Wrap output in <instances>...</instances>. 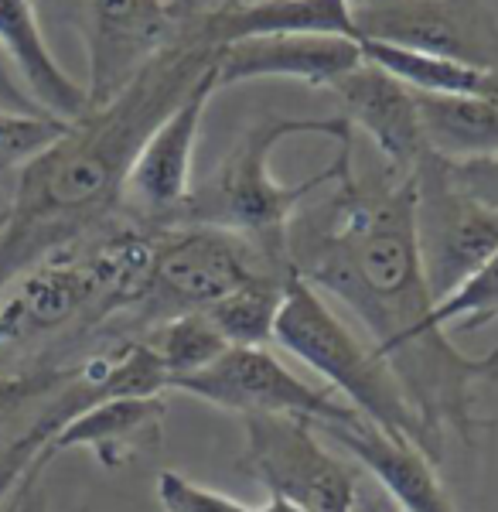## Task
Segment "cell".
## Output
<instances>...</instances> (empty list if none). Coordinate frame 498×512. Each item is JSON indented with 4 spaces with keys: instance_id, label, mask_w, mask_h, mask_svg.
I'll list each match as a JSON object with an SVG mask.
<instances>
[{
    "instance_id": "1",
    "label": "cell",
    "mask_w": 498,
    "mask_h": 512,
    "mask_svg": "<svg viewBox=\"0 0 498 512\" xmlns=\"http://www.w3.org/2000/svg\"><path fill=\"white\" fill-rule=\"evenodd\" d=\"M352 158L318 202L290 219V270L359 318L437 441L451 431L475 444L478 390L498 383V345L468 355L447 338L420 263L413 178L386 168L359 175Z\"/></svg>"
},
{
    "instance_id": "2",
    "label": "cell",
    "mask_w": 498,
    "mask_h": 512,
    "mask_svg": "<svg viewBox=\"0 0 498 512\" xmlns=\"http://www.w3.org/2000/svg\"><path fill=\"white\" fill-rule=\"evenodd\" d=\"M212 55L215 48L174 38L120 96L69 123L21 164L0 219V291L123 216V185L140 147L212 69Z\"/></svg>"
},
{
    "instance_id": "3",
    "label": "cell",
    "mask_w": 498,
    "mask_h": 512,
    "mask_svg": "<svg viewBox=\"0 0 498 512\" xmlns=\"http://www.w3.org/2000/svg\"><path fill=\"white\" fill-rule=\"evenodd\" d=\"M342 117H263L192 185L174 226H215L256 243L290 270L287 226L314 192L342 175L355 147ZM294 274V270H290Z\"/></svg>"
},
{
    "instance_id": "4",
    "label": "cell",
    "mask_w": 498,
    "mask_h": 512,
    "mask_svg": "<svg viewBox=\"0 0 498 512\" xmlns=\"http://www.w3.org/2000/svg\"><path fill=\"white\" fill-rule=\"evenodd\" d=\"M154 226L120 216L96 236L58 250L0 291V366L24 352L96 335L144 291Z\"/></svg>"
},
{
    "instance_id": "5",
    "label": "cell",
    "mask_w": 498,
    "mask_h": 512,
    "mask_svg": "<svg viewBox=\"0 0 498 512\" xmlns=\"http://www.w3.org/2000/svg\"><path fill=\"white\" fill-rule=\"evenodd\" d=\"M273 342L301 359L311 373H318L328 386L345 396V407H352L365 424L379 427L389 437L410 441L427 454L434 465L444 461V441L427 431V424L406 400L403 386L396 383L393 369L376 352L372 342H362L328 297L314 291L307 280L290 274L284 304H280Z\"/></svg>"
},
{
    "instance_id": "6",
    "label": "cell",
    "mask_w": 498,
    "mask_h": 512,
    "mask_svg": "<svg viewBox=\"0 0 498 512\" xmlns=\"http://www.w3.org/2000/svg\"><path fill=\"white\" fill-rule=\"evenodd\" d=\"M290 277L249 239L215 226H154L144 291L120 321L151 332L178 315H198L256 277Z\"/></svg>"
},
{
    "instance_id": "7",
    "label": "cell",
    "mask_w": 498,
    "mask_h": 512,
    "mask_svg": "<svg viewBox=\"0 0 498 512\" xmlns=\"http://www.w3.org/2000/svg\"><path fill=\"white\" fill-rule=\"evenodd\" d=\"M243 431L239 472L260 482L273 499L307 512H355L359 485L352 468L328 451L311 420L290 414L243 417Z\"/></svg>"
},
{
    "instance_id": "8",
    "label": "cell",
    "mask_w": 498,
    "mask_h": 512,
    "mask_svg": "<svg viewBox=\"0 0 498 512\" xmlns=\"http://www.w3.org/2000/svg\"><path fill=\"white\" fill-rule=\"evenodd\" d=\"M413 195L423 277L441 304L498 256V209L464 195L434 151L413 171Z\"/></svg>"
},
{
    "instance_id": "9",
    "label": "cell",
    "mask_w": 498,
    "mask_h": 512,
    "mask_svg": "<svg viewBox=\"0 0 498 512\" xmlns=\"http://www.w3.org/2000/svg\"><path fill=\"white\" fill-rule=\"evenodd\" d=\"M55 7L86 45L89 110L120 96L178 38L168 0H55Z\"/></svg>"
},
{
    "instance_id": "10",
    "label": "cell",
    "mask_w": 498,
    "mask_h": 512,
    "mask_svg": "<svg viewBox=\"0 0 498 512\" xmlns=\"http://www.w3.org/2000/svg\"><path fill=\"white\" fill-rule=\"evenodd\" d=\"M355 41L498 72V18L485 0H355Z\"/></svg>"
},
{
    "instance_id": "11",
    "label": "cell",
    "mask_w": 498,
    "mask_h": 512,
    "mask_svg": "<svg viewBox=\"0 0 498 512\" xmlns=\"http://www.w3.org/2000/svg\"><path fill=\"white\" fill-rule=\"evenodd\" d=\"M168 390L195 396V400L239 417L290 414L314 420V424H355V420H362L331 393L290 373L270 349L229 345L212 366L198 369L192 376L171 379Z\"/></svg>"
},
{
    "instance_id": "12",
    "label": "cell",
    "mask_w": 498,
    "mask_h": 512,
    "mask_svg": "<svg viewBox=\"0 0 498 512\" xmlns=\"http://www.w3.org/2000/svg\"><path fill=\"white\" fill-rule=\"evenodd\" d=\"M219 93L215 65L185 93L178 106L157 123V130L140 147L134 168L123 185V216L144 226H174L192 195L195 147L209 99Z\"/></svg>"
},
{
    "instance_id": "13",
    "label": "cell",
    "mask_w": 498,
    "mask_h": 512,
    "mask_svg": "<svg viewBox=\"0 0 498 512\" xmlns=\"http://www.w3.org/2000/svg\"><path fill=\"white\" fill-rule=\"evenodd\" d=\"M328 93L342 106L338 117L372 140L386 171H393L396 178H413L420 161L430 154L413 89L362 59L359 69L338 79Z\"/></svg>"
},
{
    "instance_id": "14",
    "label": "cell",
    "mask_w": 498,
    "mask_h": 512,
    "mask_svg": "<svg viewBox=\"0 0 498 512\" xmlns=\"http://www.w3.org/2000/svg\"><path fill=\"white\" fill-rule=\"evenodd\" d=\"M219 89L256 79H290L311 89H331L362 65V48L342 35H267L215 48Z\"/></svg>"
},
{
    "instance_id": "15",
    "label": "cell",
    "mask_w": 498,
    "mask_h": 512,
    "mask_svg": "<svg viewBox=\"0 0 498 512\" xmlns=\"http://www.w3.org/2000/svg\"><path fill=\"white\" fill-rule=\"evenodd\" d=\"M314 424V420H311ZM318 434H328L348 458L383 485V492L400 506V512H458L451 492L437 475V465L417 444L389 437L379 427L355 424H314Z\"/></svg>"
},
{
    "instance_id": "16",
    "label": "cell",
    "mask_w": 498,
    "mask_h": 512,
    "mask_svg": "<svg viewBox=\"0 0 498 512\" xmlns=\"http://www.w3.org/2000/svg\"><path fill=\"white\" fill-rule=\"evenodd\" d=\"M0 55L45 117L76 123L89 113L86 86H79L48 48L35 0H0Z\"/></svg>"
},
{
    "instance_id": "17",
    "label": "cell",
    "mask_w": 498,
    "mask_h": 512,
    "mask_svg": "<svg viewBox=\"0 0 498 512\" xmlns=\"http://www.w3.org/2000/svg\"><path fill=\"white\" fill-rule=\"evenodd\" d=\"M164 417H168L164 396H113L72 417L52 437L48 454L89 451L103 468H120L134 454L161 441Z\"/></svg>"
},
{
    "instance_id": "18",
    "label": "cell",
    "mask_w": 498,
    "mask_h": 512,
    "mask_svg": "<svg viewBox=\"0 0 498 512\" xmlns=\"http://www.w3.org/2000/svg\"><path fill=\"white\" fill-rule=\"evenodd\" d=\"M417 113L427 147L437 158L468 161L498 154V99L417 93Z\"/></svg>"
},
{
    "instance_id": "19",
    "label": "cell",
    "mask_w": 498,
    "mask_h": 512,
    "mask_svg": "<svg viewBox=\"0 0 498 512\" xmlns=\"http://www.w3.org/2000/svg\"><path fill=\"white\" fill-rule=\"evenodd\" d=\"M290 277H256L246 287L232 291L229 297H222L219 304H212L209 321L222 332L229 345H243V349H270L273 342V328H277L280 304H284Z\"/></svg>"
},
{
    "instance_id": "20",
    "label": "cell",
    "mask_w": 498,
    "mask_h": 512,
    "mask_svg": "<svg viewBox=\"0 0 498 512\" xmlns=\"http://www.w3.org/2000/svg\"><path fill=\"white\" fill-rule=\"evenodd\" d=\"M76 366H31L18 373H0V451L24 437L45 417L52 400L69 386Z\"/></svg>"
},
{
    "instance_id": "21",
    "label": "cell",
    "mask_w": 498,
    "mask_h": 512,
    "mask_svg": "<svg viewBox=\"0 0 498 512\" xmlns=\"http://www.w3.org/2000/svg\"><path fill=\"white\" fill-rule=\"evenodd\" d=\"M161 359L168 383L178 376H192L198 369L212 366L222 352L229 349V342L222 338L219 328L212 325L209 315H178L164 325L151 328L147 335H140Z\"/></svg>"
},
{
    "instance_id": "22",
    "label": "cell",
    "mask_w": 498,
    "mask_h": 512,
    "mask_svg": "<svg viewBox=\"0 0 498 512\" xmlns=\"http://www.w3.org/2000/svg\"><path fill=\"white\" fill-rule=\"evenodd\" d=\"M444 332H475L498 318V256L481 274H475L461 291L444 297L434 311Z\"/></svg>"
},
{
    "instance_id": "23",
    "label": "cell",
    "mask_w": 498,
    "mask_h": 512,
    "mask_svg": "<svg viewBox=\"0 0 498 512\" xmlns=\"http://www.w3.org/2000/svg\"><path fill=\"white\" fill-rule=\"evenodd\" d=\"M69 123L35 113H7L0 110V171H18L38 151H45Z\"/></svg>"
},
{
    "instance_id": "24",
    "label": "cell",
    "mask_w": 498,
    "mask_h": 512,
    "mask_svg": "<svg viewBox=\"0 0 498 512\" xmlns=\"http://www.w3.org/2000/svg\"><path fill=\"white\" fill-rule=\"evenodd\" d=\"M154 489L164 512H256V506H246V502L232 499L226 492H215L209 485H198L181 472H171V468L157 475Z\"/></svg>"
},
{
    "instance_id": "25",
    "label": "cell",
    "mask_w": 498,
    "mask_h": 512,
    "mask_svg": "<svg viewBox=\"0 0 498 512\" xmlns=\"http://www.w3.org/2000/svg\"><path fill=\"white\" fill-rule=\"evenodd\" d=\"M447 178L461 188L464 195H471L475 202L498 209V154L492 158H468V161H447Z\"/></svg>"
},
{
    "instance_id": "26",
    "label": "cell",
    "mask_w": 498,
    "mask_h": 512,
    "mask_svg": "<svg viewBox=\"0 0 498 512\" xmlns=\"http://www.w3.org/2000/svg\"><path fill=\"white\" fill-rule=\"evenodd\" d=\"M0 110L7 113H35V117H45V113L35 106V99L24 93V86L14 76V69L7 65V59L0 55Z\"/></svg>"
},
{
    "instance_id": "27",
    "label": "cell",
    "mask_w": 498,
    "mask_h": 512,
    "mask_svg": "<svg viewBox=\"0 0 498 512\" xmlns=\"http://www.w3.org/2000/svg\"><path fill=\"white\" fill-rule=\"evenodd\" d=\"M38 475L41 472L24 475V482L11 492V499H7L4 512H48V502H45V492H41V485H38Z\"/></svg>"
},
{
    "instance_id": "28",
    "label": "cell",
    "mask_w": 498,
    "mask_h": 512,
    "mask_svg": "<svg viewBox=\"0 0 498 512\" xmlns=\"http://www.w3.org/2000/svg\"><path fill=\"white\" fill-rule=\"evenodd\" d=\"M232 4H236V0H168V7H171L174 21H178V28H181V24H192V21L209 18V14L222 11V7H232Z\"/></svg>"
},
{
    "instance_id": "29",
    "label": "cell",
    "mask_w": 498,
    "mask_h": 512,
    "mask_svg": "<svg viewBox=\"0 0 498 512\" xmlns=\"http://www.w3.org/2000/svg\"><path fill=\"white\" fill-rule=\"evenodd\" d=\"M256 512H307V509L294 506V502H284V499H273V495H270L263 506H256Z\"/></svg>"
},
{
    "instance_id": "30",
    "label": "cell",
    "mask_w": 498,
    "mask_h": 512,
    "mask_svg": "<svg viewBox=\"0 0 498 512\" xmlns=\"http://www.w3.org/2000/svg\"><path fill=\"white\" fill-rule=\"evenodd\" d=\"M478 431H498V417H478Z\"/></svg>"
},
{
    "instance_id": "31",
    "label": "cell",
    "mask_w": 498,
    "mask_h": 512,
    "mask_svg": "<svg viewBox=\"0 0 498 512\" xmlns=\"http://www.w3.org/2000/svg\"><path fill=\"white\" fill-rule=\"evenodd\" d=\"M236 4H249V0H236ZM352 4H355V0H352Z\"/></svg>"
},
{
    "instance_id": "32",
    "label": "cell",
    "mask_w": 498,
    "mask_h": 512,
    "mask_svg": "<svg viewBox=\"0 0 498 512\" xmlns=\"http://www.w3.org/2000/svg\"><path fill=\"white\" fill-rule=\"evenodd\" d=\"M4 175H7V171H0V178H4Z\"/></svg>"
}]
</instances>
